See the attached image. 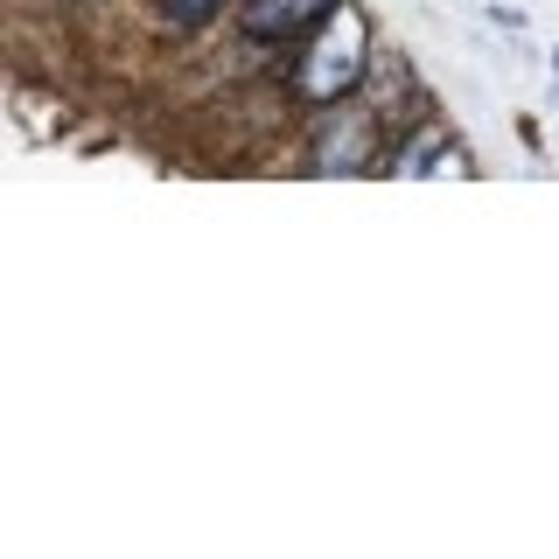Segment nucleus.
I'll return each mask as SVG.
<instances>
[{"label":"nucleus","mask_w":559,"mask_h":559,"mask_svg":"<svg viewBox=\"0 0 559 559\" xmlns=\"http://www.w3.org/2000/svg\"><path fill=\"white\" fill-rule=\"evenodd\" d=\"M329 8H336V0H245L238 28L252 35V43H301Z\"/></svg>","instance_id":"nucleus-2"},{"label":"nucleus","mask_w":559,"mask_h":559,"mask_svg":"<svg viewBox=\"0 0 559 559\" xmlns=\"http://www.w3.org/2000/svg\"><path fill=\"white\" fill-rule=\"evenodd\" d=\"M154 14H162L168 28H203L224 14V0H154Z\"/></svg>","instance_id":"nucleus-3"},{"label":"nucleus","mask_w":559,"mask_h":559,"mask_svg":"<svg viewBox=\"0 0 559 559\" xmlns=\"http://www.w3.org/2000/svg\"><path fill=\"white\" fill-rule=\"evenodd\" d=\"M364 63H371V22H364L357 0H336L308 35H301V57H294V98L301 105H336L357 92Z\"/></svg>","instance_id":"nucleus-1"}]
</instances>
